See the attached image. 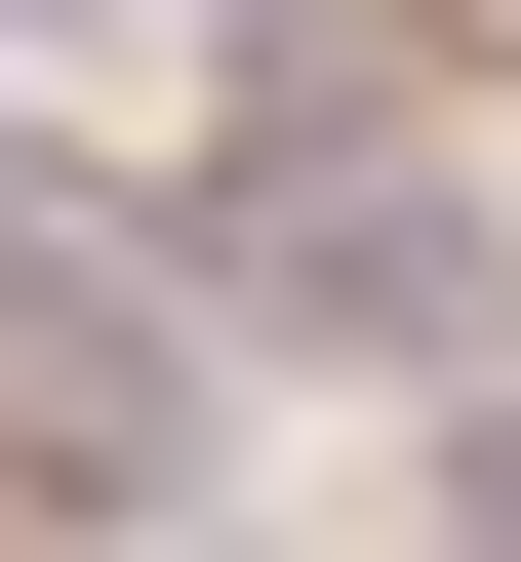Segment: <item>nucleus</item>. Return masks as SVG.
Masks as SVG:
<instances>
[{
  "label": "nucleus",
  "instance_id": "obj_3",
  "mask_svg": "<svg viewBox=\"0 0 521 562\" xmlns=\"http://www.w3.org/2000/svg\"><path fill=\"white\" fill-rule=\"evenodd\" d=\"M0 41H81V81H121V41H161V0H0Z\"/></svg>",
  "mask_w": 521,
  "mask_h": 562
},
{
  "label": "nucleus",
  "instance_id": "obj_1",
  "mask_svg": "<svg viewBox=\"0 0 521 562\" xmlns=\"http://www.w3.org/2000/svg\"><path fill=\"white\" fill-rule=\"evenodd\" d=\"M161 241H201V322H241V362H482V322H521L482 161H441L401 81H241V161H201Z\"/></svg>",
  "mask_w": 521,
  "mask_h": 562
},
{
  "label": "nucleus",
  "instance_id": "obj_2",
  "mask_svg": "<svg viewBox=\"0 0 521 562\" xmlns=\"http://www.w3.org/2000/svg\"><path fill=\"white\" fill-rule=\"evenodd\" d=\"M441 562H521V402H482V442H441Z\"/></svg>",
  "mask_w": 521,
  "mask_h": 562
},
{
  "label": "nucleus",
  "instance_id": "obj_4",
  "mask_svg": "<svg viewBox=\"0 0 521 562\" xmlns=\"http://www.w3.org/2000/svg\"><path fill=\"white\" fill-rule=\"evenodd\" d=\"M441 41H482V81H521V0H441Z\"/></svg>",
  "mask_w": 521,
  "mask_h": 562
}]
</instances>
